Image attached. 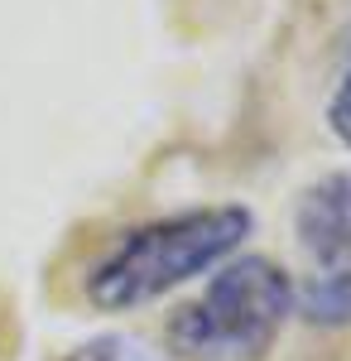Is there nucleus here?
I'll list each match as a JSON object with an SVG mask.
<instances>
[{
  "instance_id": "1",
  "label": "nucleus",
  "mask_w": 351,
  "mask_h": 361,
  "mask_svg": "<svg viewBox=\"0 0 351 361\" xmlns=\"http://www.w3.org/2000/svg\"><path fill=\"white\" fill-rule=\"evenodd\" d=\"M250 231H255V212L241 202H212V207L154 217L111 241L106 255L87 270L82 294L101 313L144 308L173 294L178 284L226 265Z\"/></svg>"
},
{
  "instance_id": "2",
  "label": "nucleus",
  "mask_w": 351,
  "mask_h": 361,
  "mask_svg": "<svg viewBox=\"0 0 351 361\" xmlns=\"http://www.w3.org/2000/svg\"><path fill=\"white\" fill-rule=\"evenodd\" d=\"M294 313V279L270 255L216 265L202 294L168 318V352L178 361H260Z\"/></svg>"
},
{
  "instance_id": "3",
  "label": "nucleus",
  "mask_w": 351,
  "mask_h": 361,
  "mask_svg": "<svg viewBox=\"0 0 351 361\" xmlns=\"http://www.w3.org/2000/svg\"><path fill=\"white\" fill-rule=\"evenodd\" d=\"M294 236L323 270L351 265V169L323 173L294 202Z\"/></svg>"
},
{
  "instance_id": "4",
  "label": "nucleus",
  "mask_w": 351,
  "mask_h": 361,
  "mask_svg": "<svg viewBox=\"0 0 351 361\" xmlns=\"http://www.w3.org/2000/svg\"><path fill=\"white\" fill-rule=\"evenodd\" d=\"M294 313H303L318 328H351V265L294 284Z\"/></svg>"
},
{
  "instance_id": "5",
  "label": "nucleus",
  "mask_w": 351,
  "mask_h": 361,
  "mask_svg": "<svg viewBox=\"0 0 351 361\" xmlns=\"http://www.w3.org/2000/svg\"><path fill=\"white\" fill-rule=\"evenodd\" d=\"M54 361H149V352L140 347L135 337L106 333V337L82 342V347H68V352H63V357H54Z\"/></svg>"
},
{
  "instance_id": "6",
  "label": "nucleus",
  "mask_w": 351,
  "mask_h": 361,
  "mask_svg": "<svg viewBox=\"0 0 351 361\" xmlns=\"http://www.w3.org/2000/svg\"><path fill=\"white\" fill-rule=\"evenodd\" d=\"M327 126H332V135L351 149V54H347V63H342L337 87H332V102H327Z\"/></svg>"
}]
</instances>
